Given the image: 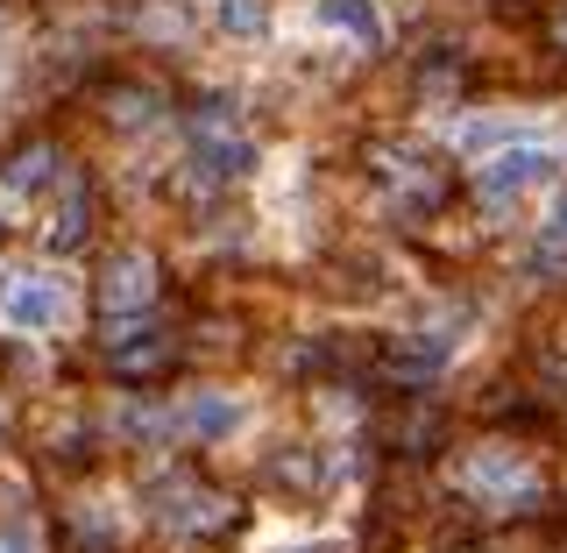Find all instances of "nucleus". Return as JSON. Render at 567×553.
Wrapping results in <instances>:
<instances>
[{"mask_svg":"<svg viewBox=\"0 0 567 553\" xmlns=\"http://www.w3.org/2000/svg\"><path fill=\"white\" fill-rule=\"evenodd\" d=\"M71 313H79V284L64 270H0V327L8 334L50 341L71 327Z\"/></svg>","mask_w":567,"mask_h":553,"instance_id":"f257e3e1","label":"nucleus"},{"mask_svg":"<svg viewBox=\"0 0 567 553\" xmlns=\"http://www.w3.org/2000/svg\"><path fill=\"white\" fill-rule=\"evenodd\" d=\"M567 156L554 150V142H539V135H518V142H504V150H489L483 164H475V192H483L489 206H504V199H525L532 185H554Z\"/></svg>","mask_w":567,"mask_h":553,"instance_id":"f03ea898","label":"nucleus"},{"mask_svg":"<svg viewBox=\"0 0 567 553\" xmlns=\"http://www.w3.org/2000/svg\"><path fill=\"white\" fill-rule=\"evenodd\" d=\"M461 483H468L475 496H483V504H496V511H511V504H532V496H539V483H532V469L525 461H511L504 448H483L468 461V469H461Z\"/></svg>","mask_w":567,"mask_h":553,"instance_id":"7ed1b4c3","label":"nucleus"},{"mask_svg":"<svg viewBox=\"0 0 567 553\" xmlns=\"http://www.w3.org/2000/svg\"><path fill=\"white\" fill-rule=\"evenodd\" d=\"M150 298H156V263H150V248H121V256L106 263V277H100L106 319H135Z\"/></svg>","mask_w":567,"mask_h":553,"instance_id":"20e7f679","label":"nucleus"},{"mask_svg":"<svg viewBox=\"0 0 567 553\" xmlns=\"http://www.w3.org/2000/svg\"><path fill=\"white\" fill-rule=\"evenodd\" d=\"M248 426V398H235V390H192L185 404V433L206 440V448H220V440H235Z\"/></svg>","mask_w":567,"mask_h":553,"instance_id":"39448f33","label":"nucleus"},{"mask_svg":"<svg viewBox=\"0 0 567 553\" xmlns=\"http://www.w3.org/2000/svg\"><path fill=\"white\" fill-rule=\"evenodd\" d=\"M192 156H199V171L213 177V185H241V177H256V142H248V135L206 129L199 142H192Z\"/></svg>","mask_w":567,"mask_h":553,"instance_id":"423d86ee","label":"nucleus"},{"mask_svg":"<svg viewBox=\"0 0 567 553\" xmlns=\"http://www.w3.org/2000/svg\"><path fill=\"white\" fill-rule=\"evenodd\" d=\"M319 29L348 35L354 50H377V43H383V14H377V0H319Z\"/></svg>","mask_w":567,"mask_h":553,"instance_id":"0eeeda50","label":"nucleus"},{"mask_svg":"<svg viewBox=\"0 0 567 553\" xmlns=\"http://www.w3.org/2000/svg\"><path fill=\"white\" fill-rule=\"evenodd\" d=\"M213 29L235 35V43H256L270 29V0H213Z\"/></svg>","mask_w":567,"mask_h":553,"instance_id":"6e6552de","label":"nucleus"},{"mask_svg":"<svg viewBox=\"0 0 567 553\" xmlns=\"http://www.w3.org/2000/svg\"><path fill=\"white\" fill-rule=\"evenodd\" d=\"M79 235H85V199H64V213L43 227V248H50V256H71Z\"/></svg>","mask_w":567,"mask_h":553,"instance_id":"1a4fd4ad","label":"nucleus"},{"mask_svg":"<svg viewBox=\"0 0 567 553\" xmlns=\"http://www.w3.org/2000/svg\"><path fill=\"white\" fill-rule=\"evenodd\" d=\"M50 164H58V156H50V150H29L22 164L8 171V199H22V192H35V185H43V177H50Z\"/></svg>","mask_w":567,"mask_h":553,"instance_id":"9d476101","label":"nucleus"},{"mask_svg":"<svg viewBox=\"0 0 567 553\" xmlns=\"http://www.w3.org/2000/svg\"><path fill=\"white\" fill-rule=\"evenodd\" d=\"M121 540V519H106V511H85L79 519V553H106Z\"/></svg>","mask_w":567,"mask_h":553,"instance_id":"9b49d317","label":"nucleus"},{"mask_svg":"<svg viewBox=\"0 0 567 553\" xmlns=\"http://www.w3.org/2000/svg\"><path fill=\"white\" fill-rule=\"evenodd\" d=\"M546 242H554V248H567V192L554 199V213H546Z\"/></svg>","mask_w":567,"mask_h":553,"instance_id":"f8f14e48","label":"nucleus"},{"mask_svg":"<svg viewBox=\"0 0 567 553\" xmlns=\"http://www.w3.org/2000/svg\"><path fill=\"white\" fill-rule=\"evenodd\" d=\"M0 553H35V532L29 525H8V532H0Z\"/></svg>","mask_w":567,"mask_h":553,"instance_id":"ddd939ff","label":"nucleus"}]
</instances>
